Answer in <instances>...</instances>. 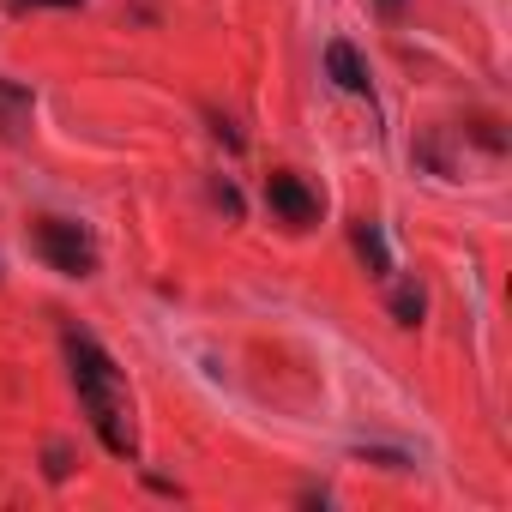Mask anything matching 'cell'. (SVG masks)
<instances>
[{"label":"cell","instance_id":"cell-5","mask_svg":"<svg viewBox=\"0 0 512 512\" xmlns=\"http://www.w3.org/2000/svg\"><path fill=\"white\" fill-rule=\"evenodd\" d=\"M25 127H31V91L0 79V139H19Z\"/></svg>","mask_w":512,"mask_h":512},{"label":"cell","instance_id":"cell-7","mask_svg":"<svg viewBox=\"0 0 512 512\" xmlns=\"http://www.w3.org/2000/svg\"><path fill=\"white\" fill-rule=\"evenodd\" d=\"M392 314H398V326H416V320H422V290H416V284L392 290Z\"/></svg>","mask_w":512,"mask_h":512},{"label":"cell","instance_id":"cell-9","mask_svg":"<svg viewBox=\"0 0 512 512\" xmlns=\"http://www.w3.org/2000/svg\"><path fill=\"white\" fill-rule=\"evenodd\" d=\"M13 13H31V7H79V0H7Z\"/></svg>","mask_w":512,"mask_h":512},{"label":"cell","instance_id":"cell-3","mask_svg":"<svg viewBox=\"0 0 512 512\" xmlns=\"http://www.w3.org/2000/svg\"><path fill=\"white\" fill-rule=\"evenodd\" d=\"M266 205H272L284 223H314V217H320V193H314L302 175H272V181H266Z\"/></svg>","mask_w":512,"mask_h":512},{"label":"cell","instance_id":"cell-2","mask_svg":"<svg viewBox=\"0 0 512 512\" xmlns=\"http://www.w3.org/2000/svg\"><path fill=\"white\" fill-rule=\"evenodd\" d=\"M37 253L55 272H67V278H91L97 272V241L79 223H67V217H43L37 223Z\"/></svg>","mask_w":512,"mask_h":512},{"label":"cell","instance_id":"cell-6","mask_svg":"<svg viewBox=\"0 0 512 512\" xmlns=\"http://www.w3.org/2000/svg\"><path fill=\"white\" fill-rule=\"evenodd\" d=\"M356 253L368 260V272H374V278H392V253H386L380 223H356Z\"/></svg>","mask_w":512,"mask_h":512},{"label":"cell","instance_id":"cell-1","mask_svg":"<svg viewBox=\"0 0 512 512\" xmlns=\"http://www.w3.org/2000/svg\"><path fill=\"white\" fill-rule=\"evenodd\" d=\"M67 362H73V386H79V404L103 440L109 458H133L139 452V434H133V398H127V374L115 368V356L85 332V326H67Z\"/></svg>","mask_w":512,"mask_h":512},{"label":"cell","instance_id":"cell-4","mask_svg":"<svg viewBox=\"0 0 512 512\" xmlns=\"http://www.w3.org/2000/svg\"><path fill=\"white\" fill-rule=\"evenodd\" d=\"M326 73L338 79V91H368V67H362V55H356V43H344V37H332L326 43Z\"/></svg>","mask_w":512,"mask_h":512},{"label":"cell","instance_id":"cell-8","mask_svg":"<svg viewBox=\"0 0 512 512\" xmlns=\"http://www.w3.org/2000/svg\"><path fill=\"white\" fill-rule=\"evenodd\" d=\"M67 470H73V464H67V446H49V476H55V482H61V476H67Z\"/></svg>","mask_w":512,"mask_h":512},{"label":"cell","instance_id":"cell-10","mask_svg":"<svg viewBox=\"0 0 512 512\" xmlns=\"http://www.w3.org/2000/svg\"><path fill=\"white\" fill-rule=\"evenodd\" d=\"M386 7H398V0H386Z\"/></svg>","mask_w":512,"mask_h":512}]
</instances>
